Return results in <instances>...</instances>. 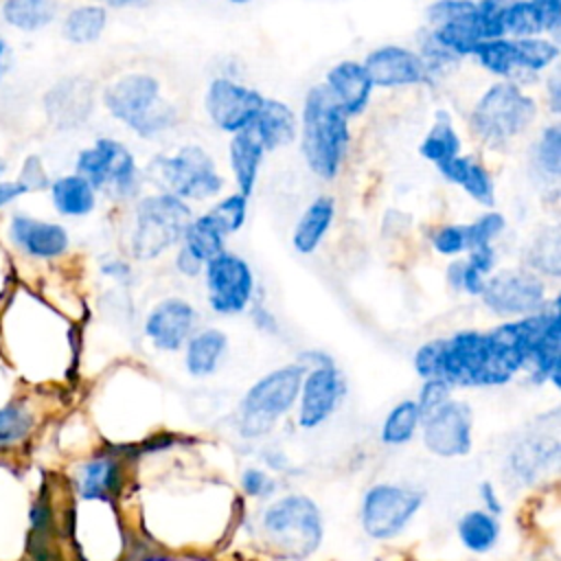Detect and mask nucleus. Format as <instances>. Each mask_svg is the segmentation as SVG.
<instances>
[{
  "instance_id": "57",
  "label": "nucleus",
  "mask_w": 561,
  "mask_h": 561,
  "mask_svg": "<svg viewBox=\"0 0 561 561\" xmlns=\"http://www.w3.org/2000/svg\"><path fill=\"white\" fill-rule=\"evenodd\" d=\"M9 66H11V48H9L7 39L0 37V81L9 72Z\"/></svg>"
},
{
  "instance_id": "17",
  "label": "nucleus",
  "mask_w": 561,
  "mask_h": 561,
  "mask_svg": "<svg viewBox=\"0 0 561 561\" xmlns=\"http://www.w3.org/2000/svg\"><path fill=\"white\" fill-rule=\"evenodd\" d=\"M364 70L370 79L373 85L381 88H399V85H414L427 79L430 68L425 59L403 46H381L375 48L366 59H364Z\"/></svg>"
},
{
  "instance_id": "44",
  "label": "nucleus",
  "mask_w": 561,
  "mask_h": 561,
  "mask_svg": "<svg viewBox=\"0 0 561 561\" xmlns=\"http://www.w3.org/2000/svg\"><path fill=\"white\" fill-rule=\"evenodd\" d=\"M15 182L24 188V193H35V191H48L50 186V178L44 169V162L39 156L31 153L24 158L22 162V169L15 178Z\"/></svg>"
},
{
  "instance_id": "3",
  "label": "nucleus",
  "mask_w": 561,
  "mask_h": 561,
  "mask_svg": "<svg viewBox=\"0 0 561 561\" xmlns=\"http://www.w3.org/2000/svg\"><path fill=\"white\" fill-rule=\"evenodd\" d=\"M191 221V208L171 193L142 197L136 206V226L131 232V252L136 259H153L182 239Z\"/></svg>"
},
{
  "instance_id": "48",
  "label": "nucleus",
  "mask_w": 561,
  "mask_h": 561,
  "mask_svg": "<svg viewBox=\"0 0 561 561\" xmlns=\"http://www.w3.org/2000/svg\"><path fill=\"white\" fill-rule=\"evenodd\" d=\"M432 243H434V248H436L440 254H447V256L460 254L462 250H467L465 226H443L440 230L434 232Z\"/></svg>"
},
{
  "instance_id": "28",
  "label": "nucleus",
  "mask_w": 561,
  "mask_h": 561,
  "mask_svg": "<svg viewBox=\"0 0 561 561\" xmlns=\"http://www.w3.org/2000/svg\"><path fill=\"white\" fill-rule=\"evenodd\" d=\"M107 26V9L101 4H79L61 22V35L77 46L96 42Z\"/></svg>"
},
{
  "instance_id": "29",
  "label": "nucleus",
  "mask_w": 561,
  "mask_h": 561,
  "mask_svg": "<svg viewBox=\"0 0 561 561\" xmlns=\"http://www.w3.org/2000/svg\"><path fill=\"white\" fill-rule=\"evenodd\" d=\"M77 480L83 497H105L121 484L118 460L112 456H96L79 469Z\"/></svg>"
},
{
  "instance_id": "46",
  "label": "nucleus",
  "mask_w": 561,
  "mask_h": 561,
  "mask_svg": "<svg viewBox=\"0 0 561 561\" xmlns=\"http://www.w3.org/2000/svg\"><path fill=\"white\" fill-rule=\"evenodd\" d=\"M443 362V340H432L423 344L414 355V368L425 379H440Z\"/></svg>"
},
{
  "instance_id": "5",
  "label": "nucleus",
  "mask_w": 561,
  "mask_h": 561,
  "mask_svg": "<svg viewBox=\"0 0 561 561\" xmlns=\"http://www.w3.org/2000/svg\"><path fill=\"white\" fill-rule=\"evenodd\" d=\"M537 116V105L515 83L491 85L471 112L473 129L489 142H504L522 134Z\"/></svg>"
},
{
  "instance_id": "1",
  "label": "nucleus",
  "mask_w": 561,
  "mask_h": 561,
  "mask_svg": "<svg viewBox=\"0 0 561 561\" xmlns=\"http://www.w3.org/2000/svg\"><path fill=\"white\" fill-rule=\"evenodd\" d=\"M300 147L307 167L318 178L337 175L348 147V116L324 83L313 85L305 96Z\"/></svg>"
},
{
  "instance_id": "15",
  "label": "nucleus",
  "mask_w": 561,
  "mask_h": 561,
  "mask_svg": "<svg viewBox=\"0 0 561 561\" xmlns=\"http://www.w3.org/2000/svg\"><path fill=\"white\" fill-rule=\"evenodd\" d=\"M7 237L20 254L35 261L59 259L70 248V234L61 224L26 213H13L9 217Z\"/></svg>"
},
{
  "instance_id": "35",
  "label": "nucleus",
  "mask_w": 561,
  "mask_h": 561,
  "mask_svg": "<svg viewBox=\"0 0 561 561\" xmlns=\"http://www.w3.org/2000/svg\"><path fill=\"white\" fill-rule=\"evenodd\" d=\"M515 50V70L539 72L548 68L559 57V46L546 37H522L513 39Z\"/></svg>"
},
{
  "instance_id": "2",
  "label": "nucleus",
  "mask_w": 561,
  "mask_h": 561,
  "mask_svg": "<svg viewBox=\"0 0 561 561\" xmlns=\"http://www.w3.org/2000/svg\"><path fill=\"white\" fill-rule=\"evenodd\" d=\"M270 541L289 559L309 557L322 539V517L318 506L305 495H287L263 515Z\"/></svg>"
},
{
  "instance_id": "53",
  "label": "nucleus",
  "mask_w": 561,
  "mask_h": 561,
  "mask_svg": "<svg viewBox=\"0 0 561 561\" xmlns=\"http://www.w3.org/2000/svg\"><path fill=\"white\" fill-rule=\"evenodd\" d=\"M175 267L184 274V276H197L204 267V263L199 259H195L186 248H180L178 256H175Z\"/></svg>"
},
{
  "instance_id": "43",
  "label": "nucleus",
  "mask_w": 561,
  "mask_h": 561,
  "mask_svg": "<svg viewBox=\"0 0 561 561\" xmlns=\"http://www.w3.org/2000/svg\"><path fill=\"white\" fill-rule=\"evenodd\" d=\"M504 230V217L500 213H486L478 217L473 224L465 226L467 234V250L491 243Z\"/></svg>"
},
{
  "instance_id": "6",
  "label": "nucleus",
  "mask_w": 561,
  "mask_h": 561,
  "mask_svg": "<svg viewBox=\"0 0 561 561\" xmlns=\"http://www.w3.org/2000/svg\"><path fill=\"white\" fill-rule=\"evenodd\" d=\"M151 173L158 182L180 199H210L215 197L224 180L215 169L213 158L197 145H186L173 156H160L151 164Z\"/></svg>"
},
{
  "instance_id": "32",
  "label": "nucleus",
  "mask_w": 561,
  "mask_h": 561,
  "mask_svg": "<svg viewBox=\"0 0 561 561\" xmlns=\"http://www.w3.org/2000/svg\"><path fill=\"white\" fill-rule=\"evenodd\" d=\"M500 535V524L495 515L486 511H469L458 522V537L462 546L471 552H486L495 546Z\"/></svg>"
},
{
  "instance_id": "7",
  "label": "nucleus",
  "mask_w": 561,
  "mask_h": 561,
  "mask_svg": "<svg viewBox=\"0 0 561 561\" xmlns=\"http://www.w3.org/2000/svg\"><path fill=\"white\" fill-rule=\"evenodd\" d=\"M75 173L92 184L94 191L110 188L118 197L138 193V169L129 149L114 138H99L92 147L77 153Z\"/></svg>"
},
{
  "instance_id": "22",
  "label": "nucleus",
  "mask_w": 561,
  "mask_h": 561,
  "mask_svg": "<svg viewBox=\"0 0 561 561\" xmlns=\"http://www.w3.org/2000/svg\"><path fill=\"white\" fill-rule=\"evenodd\" d=\"M48 193L53 208L61 217H85L96 206V191L79 173H68L50 180Z\"/></svg>"
},
{
  "instance_id": "4",
  "label": "nucleus",
  "mask_w": 561,
  "mask_h": 561,
  "mask_svg": "<svg viewBox=\"0 0 561 561\" xmlns=\"http://www.w3.org/2000/svg\"><path fill=\"white\" fill-rule=\"evenodd\" d=\"M305 366L291 364L261 377L241 401V434L261 436L283 416L300 394Z\"/></svg>"
},
{
  "instance_id": "59",
  "label": "nucleus",
  "mask_w": 561,
  "mask_h": 561,
  "mask_svg": "<svg viewBox=\"0 0 561 561\" xmlns=\"http://www.w3.org/2000/svg\"><path fill=\"white\" fill-rule=\"evenodd\" d=\"M125 272H127V265L121 261H112V263L103 265V274H107V276H123Z\"/></svg>"
},
{
  "instance_id": "39",
  "label": "nucleus",
  "mask_w": 561,
  "mask_h": 561,
  "mask_svg": "<svg viewBox=\"0 0 561 561\" xmlns=\"http://www.w3.org/2000/svg\"><path fill=\"white\" fill-rule=\"evenodd\" d=\"M539 33L541 22L530 0H511L504 13V35H511V39H522L537 37Z\"/></svg>"
},
{
  "instance_id": "20",
  "label": "nucleus",
  "mask_w": 561,
  "mask_h": 561,
  "mask_svg": "<svg viewBox=\"0 0 561 561\" xmlns=\"http://www.w3.org/2000/svg\"><path fill=\"white\" fill-rule=\"evenodd\" d=\"M327 90L335 96L346 116H357L366 110L373 83L359 61H340L327 72Z\"/></svg>"
},
{
  "instance_id": "40",
  "label": "nucleus",
  "mask_w": 561,
  "mask_h": 561,
  "mask_svg": "<svg viewBox=\"0 0 561 561\" xmlns=\"http://www.w3.org/2000/svg\"><path fill=\"white\" fill-rule=\"evenodd\" d=\"M535 164L543 175L557 178L561 171V134L557 125H550L541 131L535 145Z\"/></svg>"
},
{
  "instance_id": "41",
  "label": "nucleus",
  "mask_w": 561,
  "mask_h": 561,
  "mask_svg": "<svg viewBox=\"0 0 561 561\" xmlns=\"http://www.w3.org/2000/svg\"><path fill=\"white\" fill-rule=\"evenodd\" d=\"M248 197H243L241 193H234V195H228L224 197L221 202H217L206 215L217 224V228L228 234V232H234L243 226L245 221V210H248Z\"/></svg>"
},
{
  "instance_id": "47",
  "label": "nucleus",
  "mask_w": 561,
  "mask_h": 561,
  "mask_svg": "<svg viewBox=\"0 0 561 561\" xmlns=\"http://www.w3.org/2000/svg\"><path fill=\"white\" fill-rule=\"evenodd\" d=\"M449 383L443 381V379H425L421 392H419V401H416V408H419V414H421V421L432 414L434 410H438L445 401H449Z\"/></svg>"
},
{
  "instance_id": "23",
  "label": "nucleus",
  "mask_w": 561,
  "mask_h": 561,
  "mask_svg": "<svg viewBox=\"0 0 561 561\" xmlns=\"http://www.w3.org/2000/svg\"><path fill=\"white\" fill-rule=\"evenodd\" d=\"M252 127L259 134L265 151L285 147L296 138V116H294V112L285 103L274 101V99L263 101Z\"/></svg>"
},
{
  "instance_id": "21",
  "label": "nucleus",
  "mask_w": 561,
  "mask_h": 561,
  "mask_svg": "<svg viewBox=\"0 0 561 561\" xmlns=\"http://www.w3.org/2000/svg\"><path fill=\"white\" fill-rule=\"evenodd\" d=\"M228 153H230V167H232L239 193L243 197H248L254 191L259 167H261V160L265 153L263 142L252 125L232 134Z\"/></svg>"
},
{
  "instance_id": "49",
  "label": "nucleus",
  "mask_w": 561,
  "mask_h": 561,
  "mask_svg": "<svg viewBox=\"0 0 561 561\" xmlns=\"http://www.w3.org/2000/svg\"><path fill=\"white\" fill-rule=\"evenodd\" d=\"M241 486L248 495L252 497H261V495H270L274 491V480L261 471V469H245L241 476Z\"/></svg>"
},
{
  "instance_id": "50",
  "label": "nucleus",
  "mask_w": 561,
  "mask_h": 561,
  "mask_svg": "<svg viewBox=\"0 0 561 561\" xmlns=\"http://www.w3.org/2000/svg\"><path fill=\"white\" fill-rule=\"evenodd\" d=\"M530 4L535 7V11L539 15L541 31L557 33V28L561 24V0H530Z\"/></svg>"
},
{
  "instance_id": "33",
  "label": "nucleus",
  "mask_w": 561,
  "mask_h": 561,
  "mask_svg": "<svg viewBox=\"0 0 561 561\" xmlns=\"http://www.w3.org/2000/svg\"><path fill=\"white\" fill-rule=\"evenodd\" d=\"M83 85L77 81H64L59 83L46 99V107L50 116L64 118V121H81L90 112V90H81Z\"/></svg>"
},
{
  "instance_id": "61",
  "label": "nucleus",
  "mask_w": 561,
  "mask_h": 561,
  "mask_svg": "<svg viewBox=\"0 0 561 561\" xmlns=\"http://www.w3.org/2000/svg\"><path fill=\"white\" fill-rule=\"evenodd\" d=\"M4 171H7V162L0 158V180H2V175H4Z\"/></svg>"
},
{
  "instance_id": "30",
  "label": "nucleus",
  "mask_w": 561,
  "mask_h": 561,
  "mask_svg": "<svg viewBox=\"0 0 561 561\" xmlns=\"http://www.w3.org/2000/svg\"><path fill=\"white\" fill-rule=\"evenodd\" d=\"M182 248H186L204 265L224 252V232L208 215L191 219L182 232Z\"/></svg>"
},
{
  "instance_id": "14",
  "label": "nucleus",
  "mask_w": 561,
  "mask_h": 561,
  "mask_svg": "<svg viewBox=\"0 0 561 561\" xmlns=\"http://www.w3.org/2000/svg\"><path fill=\"white\" fill-rule=\"evenodd\" d=\"M160 103V83L151 75L134 72L112 81L103 90L105 110L129 129L138 131L142 121Z\"/></svg>"
},
{
  "instance_id": "45",
  "label": "nucleus",
  "mask_w": 561,
  "mask_h": 561,
  "mask_svg": "<svg viewBox=\"0 0 561 561\" xmlns=\"http://www.w3.org/2000/svg\"><path fill=\"white\" fill-rule=\"evenodd\" d=\"M530 254V265L541 270V272H550V274H559V239L557 232L546 234L543 239H539L533 245Z\"/></svg>"
},
{
  "instance_id": "26",
  "label": "nucleus",
  "mask_w": 561,
  "mask_h": 561,
  "mask_svg": "<svg viewBox=\"0 0 561 561\" xmlns=\"http://www.w3.org/2000/svg\"><path fill=\"white\" fill-rule=\"evenodd\" d=\"M438 169L449 182L462 186L476 202H480L484 206L493 204V199H495L493 180L480 162H473L471 158H465V156H456L449 162L440 164Z\"/></svg>"
},
{
  "instance_id": "55",
  "label": "nucleus",
  "mask_w": 561,
  "mask_h": 561,
  "mask_svg": "<svg viewBox=\"0 0 561 561\" xmlns=\"http://www.w3.org/2000/svg\"><path fill=\"white\" fill-rule=\"evenodd\" d=\"M480 497H482V502L486 506V513L497 515L502 511V504H500V500H497V495H495V491H493V486L489 482H484L480 486Z\"/></svg>"
},
{
  "instance_id": "54",
  "label": "nucleus",
  "mask_w": 561,
  "mask_h": 561,
  "mask_svg": "<svg viewBox=\"0 0 561 561\" xmlns=\"http://www.w3.org/2000/svg\"><path fill=\"white\" fill-rule=\"evenodd\" d=\"M22 195H26V193H24V188L15 180H0V208L13 204Z\"/></svg>"
},
{
  "instance_id": "10",
  "label": "nucleus",
  "mask_w": 561,
  "mask_h": 561,
  "mask_svg": "<svg viewBox=\"0 0 561 561\" xmlns=\"http://www.w3.org/2000/svg\"><path fill=\"white\" fill-rule=\"evenodd\" d=\"M484 305L500 316H530L546 302L543 280L528 270H502L482 289Z\"/></svg>"
},
{
  "instance_id": "18",
  "label": "nucleus",
  "mask_w": 561,
  "mask_h": 561,
  "mask_svg": "<svg viewBox=\"0 0 561 561\" xmlns=\"http://www.w3.org/2000/svg\"><path fill=\"white\" fill-rule=\"evenodd\" d=\"M344 392L342 375L331 364H320L302 377L298 423L307 430L324 423L337 408Z\"/></svg>"
},
{
  "instance_id": "9",
  "label": "nucleus",
  "mask_w": 561,
  "mask_h": 561,
  "mask_svg": "<svg viewBox=\"0 0 561 561\" xmlns=\"http://www.w3.org/2000/svg\"><path fill=\"white\" fill-rule=\"evenodd\" d=\"M440 379L449 386H497L486 335L480 331H460L443 340Z\"/></svg>"
},
{
  "instance_id": "25",
  "label": "nucleus",
  "mask_w": 561,
  "mask_h": 561,
  "mask_svg": "<svg viewBox=\"0 0 561 561\" xmlns=\"http://www.w3.org/2000/svg\"><path fill=\"white\" fill-rule=\"evenodd\" d=\"M0 18L7 26L15 31L35 33L55 22L57 2L55 0H2Z\"/></svg>"
},
{
  "instance_id": "31",
  "label": "nucleus",
  "mask_w": 561,
  "mask_h": 561,
  "mask_svg": "<svg viewBox=\"0 0 561 561\" xmlns=\"http://www.w3.org/2000/svg\"><path fill=\"white\" fill-rule=\"evenodd\" d=\"M559 340H561V324H559V316L550 320V324L546 327L543 335L537 340L528 364L533 366V375L539 381L552 379L554 386H559Z\"/></svg>"
},
{
  "instance_id": "56",
  "label": "nucleus",
  "mask_w": 561,
  "mask_h": 561,
  "mask_svg": "<svg viewBox=\"0 0 561 561\" xmlns=\"http://www.w3.org/2000/svg\"><path fill=\"white\" fill-rule=\"evenodd\" d=\"M548 92H550V107L557 114L561 107V85H559V77L552 75L548 81Z\"/></svg>"
},
{
  "instance_id": "12",
  "label": "nucleus",
  "mask_w": 561,
  "mask_h": 561,
  "mask_svg": "<svg viewBox=\"0 0 561 561\" xmlns=\"http://www.w3.org/2000/svg\"><path fill=\"white\" fill-rule=\"evenodd\" d=\"M427 20L434 26L430 39L454 57L473 55L482 42L476 2L471 0H438L430 7Z\"/></svg>"
},
{
  "instance_id": "34",
  "label": "nucleus",
  "mask_w": 561,
  "mask_h": 561,
  "mask_svg": "<svg viewBox=\"0 0 561 561\" xmlns=\"http://www.w3.org/2000/svg\"><path fill=\"white\" fill-rule=\"evenodd\" d=\"M458 149H460V138L458 134L454 131L449 118L445 116V112H438L436 116V123L432 125V129L427 131L425 140L421 142L419 151L432 160L436 167L449 162L451 158L458 156Z\"/></svg>"
},
{
  "instance_id": "11",
  "label": "nucleus",
  "mask_w": 561,
  "mask_h": 561,
  "mask_svg": "<svg viewBox=\"0 0 561 561\" xmlns=\"http://www.w3.org/2000/svg\"><path fill=\"white\" fill-rule=\"evenodd\" d=\"M204 267H206L208 302L213 311L224 316L243 311L254 291V278H252L250 265L234 252L224 250L221 254L210 259Z\"/></svg>"
},
{
  "instance_id": "19",
  "label": "nucleus",
  "mask_w": 561,
  "mask_h": 561,
  "mask_svg": "<svg viewBox=\"0 0 561 561\" xmlns=\"http://www.w3.org/2000/svg\"><path fill=\"white\" fill-rule=\"evenodd\" d=\"M197 313L182 298H167L158 302L145 322V333L160 351H178L188 342Z\"/></svg>"
},
{
  "instance_id": "36",
  "label": "nucleus",
  "mask_w": 561,
  "mask_h": 561,
  "mask_svg": "<svg viewBox=\"0 0 561 561\" xmlns=\"http://www.w3.org/2000/svg\"><path fill=\"white\" fill-rule=\"evenodd\" d=\"M419 423H421V414H419L416 401H401L388 412L381 425V440L388 445L408 443L416 432Z\"/></svg>"
},
{
  "instance_id": "58",
  "label": "nucleus",
  "mask_w": 561,
  "mask_h": 561,
  "mask_svg": "<svg viewBox=\"0 0 561 561\" xmlns=\"http://www.w3.org/2000/svg\"><path fill=\"white\" fill-rule=\"evenodd\" d=\"M462 267H465V261H456L449 265V272H447V278L451 283V287L460 289V280H462Z\"/></svg>"
},
{
  "instance_id": "16",
  "label": "nucleus",
  "mask_w": 561,
  "mask_h": 561,
  "mask_svg": "<svg viewBox=\"0 0 561 561\" xmlns=\"http://www.w3.org/2000/svg\"><path fill=\"white\" fill-rule=\"evenodd\" d=\"M425 447L443 458L465 456L471 449V412L460 401H445L423 419Z\"/></svg>"
},
{
  "instance_id": "60",
  "label": "nucleus",
  "mask_w": 561,
  "mask_h": 561,
  "mask_svg": "<svg viewBox=\"0 0 561 561\" xmlns=\"http://www.w3.org/2000/svg\"><path fill=\"white\" fill-rule=\"evenodd\" d=\"M138 2H142V0H94V4H101V7H116V9H121V7H131V4H138Z\"/></svg>"
},
{
  "instance_id": "8",
  "label": "nucleus",
  "mask_w": 561,
  "mask_h": 561,
  "mask_svg": "<svg viewBox=\"0 0 561 561\" xmlns=\"http://www.w3.org/2000/svg\"><path fill=\"white\" fill-rule=\"evenodd\" d=\"M423 504V493L397 484H375L362 500V526L373 539L397 537Z\"/></svg>"
},
{
  "instance_id": "38",
  "label": "nucleus",
  "mask_w": 561,
  "mask_h": 561,
  "mask_svg": "<svg viewBox=\"0 0 561 561\" xmlns=\"http://www.w3.org/2000/svg\"><path fill=\"white\" fill-rule=\"evenodd\" d=\"M33 425L35 421L26 405L11 403L0 408V449L22 443L31 434Z\"/></svg>"
},
{
  "instance_id": "42",
  "label": "nucleus",
  "mask_w": 561,
  "mask_h": 561,
  "mask_svg": "<svg viewBox=\"0 0 561 561\" xmlns=\"http://www.w3.org/2000/svg\"><path fill=\"white\" fill-rule=\"evenodd\" d=\"M511 0H480L476 2L478 24L482 39H497L504 37V13Z\"/></svg>"
},
{
  "instance_id": "62",
  "label": "nucleus",
  "mask_w": 561,
  "mask_h": 561,
  "mask_svg": "<svg viewBox=\"0 0 561 561\" xmlns=\"http://www.w3.org/2000/svg\"><path fill=\"white\" fill-rule=\"evenodd\" d=\"M228 2H234V4H245V2H252V0H228Z\"/></svg>"
},
{
  "instance_id": "27",
  "label": "nucleus",
  "mask_w": 561,
  "mask_h": 561,
  "mask_svg": "<svg viewBox=\"0 0 561 561\" xmlns=\"http://www.w3.org/2000/svg\"><path fill=\"white\" fill-rule=\"evenodd\" d=\"M228 340L217 329H204L188 337L186 342V368L195 377H206L215 373L219 366L224 353H226Z\"/></svg>"
},
{
  "instance_id": "24",
  "label": "nucleus",
  "mask_w": 561,
  "mask_h": 561,
  "mask_svg": "<svg viewBox=\"0 0 561 561\" xmlns=\"http://www.w3.org/2000/svg\"><path fill=\"white\" fill-rule=\"evenodd\" d=\"M333 215H335V204H333V197H318L313 199L305 213L300 215L296 228H294V234H291V243L294 248L300 252V254H311L322 237L327 234L331 221H333Z\"/></svg>"
},
{
  "instance_id": "52",
  "label": "nucleus",
  "mask_w": 561,
  "mask_h": 561,
  "mask_svg": "<svg viewBox=\"0 0 561 561\" xmlns=\"http://www.w3.org/2000/svg\"><path fill=\"white\" fill-rule=\"evenodd\" d=\"M484 274H480L478 270H473L467 261H465V267H462V280H460V289L469 291V294H476L480 296L482 289H484Z\"/></svg>"
},
{
  "instance_id": "51",
  "label": "nucleus",
  "mask_w": 561,
  "mask_h": 561,
  "mask_svg": "<svg viewBox=\"0 0 561 561\" xmlns=\"http://www.w3.org/2000/svg\"><path fill=\"white\" fill-rule=\"evenodd\" d=\"M467 263H469L473 270H478L480 274L491 272V267H493V263H495V252H493L491 243H486V245H478V248H471V254H469Z\"/></svg>"
},
{
  "instance_id": "37",
  "label": "nucleus",
  "mask_w": 561,
  "mask_h": 561,
  "mask_svg": "<svg viewBox=\"0 0 561 561\" xmlns=\"http://www.w3.org/2000/svg\"><path fill=\"white\" fill-rule=\"evenodd\" d=\"M476 59L480 61L482 68H486L493 75L508 77L515 72V50H513V39L508 37H497V39H482L476 50Z\"/></svg>"
},
{
  "instance_id": "13",
  "label": "nucleus",
  "mask_w": 561,
  "mask_h": 561,
  "mask_svg": "<svg viewBox=\"0 0 561 561\" xmlns=\"http://www.w3.org/2000/svg\"><path fill=\"white\" fill-rule=\"evenodd\" d=\"M263 101L265 96H261L256 90L245 88L232 79L217 77L206 90L204 105L210 121L221 131L237 134L254 123Z\"/></svg>"
}]
</instances>
